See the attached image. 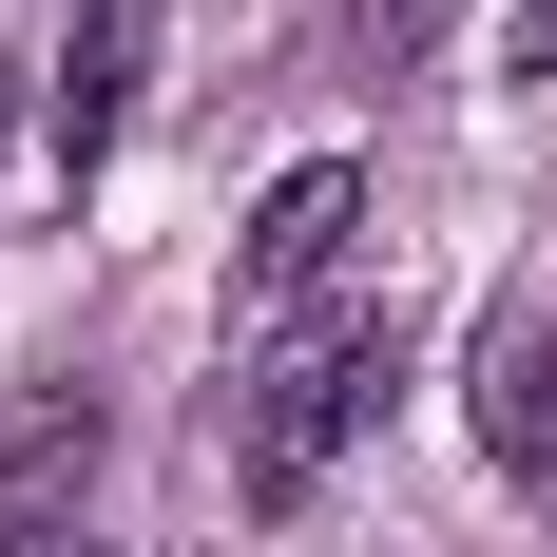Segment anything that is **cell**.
<instances>
[{"mask_svg": "<svg viewBox=\"0 0 557 557\" xmlns=\"http://www.w3.org/2000/svg\"><path fill=\"white\" fill-rule=\"evenodd\" d=\"M519 77H557V0H519Z\"/></svg>", "mask_w": 557, "mask_h": 557, "instance_id": "obj_7", "label": "cell"}, {"mask_svg": "<svg viewBox=\"0 0 557 557\" xmlns=\"http://www.w3.org/2000/svg\"><path fill=\"white\" fill-rule=\"evenodd\" d=\"M346 231H366V173L308 154L270 212H250V250H231V308H250V327H308V308H327V270H346Z\"/></svg>", "mask_w": 557, "mask_h": 557, "instance_id": "obj_2", "label": "cell"}, {"mask_svg": "<svg viewBox=\"0 0 557 557\" xmlns=\"http://www.w3.org/2000/svg\"><path fill=\"white\" fill-rule=\"evenodd\" d=\"M423 20H443V0H366V58H404V39H423Z\"/></svg>", "mask_w": 557, "mask_h": 557, "instance_id": "obj_6", "label": "cell"}, {"mask_svg": "<svg viewBox=\"0 0 557 557\" xmlns=\"http://www.w3.org/2000/svg\"><path fill=\"white\" fill-rule=\"evenodd\" d=\"M0 557H97L77 519H39V500H0Z\"/></svg>", "mask_w": 557, "mask_h": 557, "instance_id": "obj_5", "label": "cell"}, {"mask_svg": "<svg viewBox=\"0 0 557 557\" xmlns=\"http://www.w3.org/2000/svg\"><path fill=\"white\" fill-rule=\"evenodd\" d=\"M135 77H154V0H97V20H77V58H58V173H97V154H115Z\"/></svg>", "mask_w": 557, "mask_h": 557, "instance_id": "obj_4", "label": "cell"}, {"mask_svg": "<svg viewBox=\"0 0 557 557\" xmlns=\"http://www.w3.org/2000/svg\"><path fill=\"white\" fill-rule=\"evenodd\" d=\"M461 404H481V461L557 500V288H500L481 308V385Z\"/></svg>", "mask_w": 557, "mask_h": 557, "instance_id": "obj_3", "label": "cell"}, {"mask_svg": "<svg viewBox=\"0 0 557 557\" xmlns=\"http://www.w3.org/2000/svg\"><path fill=\"white\" fill-rule=\"evenodd\" d=\"M385 385H404V327H385V308H308V327H270L250 385H231V481L288 519L366 423H385Z\"/></svg>", "mask_w": 557, "mask_h": 557, "instance_id": "obj_1", "label": "cell"}]
</instances>
